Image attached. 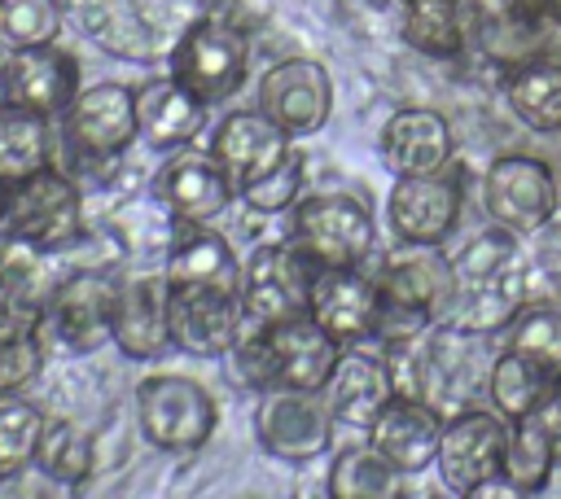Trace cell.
<instances>
[{
	"mask_svg": "<svg viewBox=\"0 0 561 499\" xmlns=\"http://www.w3.org/2000/svg\"><path fill=\"white\" fill-rule=\"evenodd\" d=\"M451 271H456V302L447 324L491 337V333H504L526 311L530 267L517 245V232L500 223L482 228L473 241L460 245V254L451 258Z\"/></svg>",
	"mask_w": 561,
	"mask_h": 499,
	"instance_id": "cell-1",
	"label": "cell"
},
{
	"mask_svg": "<svg viewBox=\"0 0 561 499\" xmlns=\"http://www.w3.org/2000/svg\"><path fill=\"white\" fill-rule=\"evenodd\" d=\"M364 267L373 271L377 293H381V324H377L381 346L416 341L421 333H430L434 324H443L451 315L456 271H451V258L443 254V245H403L399 241L390 254H373Z\"/></svg>",
	"mask_w": 561,
	"mask_h": 499,
	"instance_id": "cell-2",
	"label": "cell"
},
{
	"mask_svg": "<svg viewBox=\"0 0 561 499\" xmlns=\"http://www.w3.org/2000/svg\"><path fill=\"white\" fill-rule=\"evenodd\" d=\"M342 355V341L333 333H324L311 315H289L276 324H250L241 328L237 346L228 350V359L237 363L241 381L263 390H324L329 372Z\"/></svg>",
	"mask_w": 561,
	"mask_h": 499,
	"instance_id": "cell-3",
	"label": "cell"
},
{
	"mask_svg": "<svg viewBox=\"0 0 561 499\" xmlns=\"http://www.w3.org/2000/svg\"><path fill=\"white\" fill-rule=\"evenodd\" d=\"M114 293H118V271L114 267H75L57 276L48 289L35 333L48 355H92L110 341L114 324Z\"/></svg>",
	"mask_w": 561,
	"mask_h": 499,
	"instance_id": "cell-4",
	"label": "cell"
},
{
	"mask_svg": "<svg viewBox=\"0 0 561 499\" xmlns=\"http://www.w3.org/2000/svg\"><path fill=\"white\" fill-rule=\"evenodd\" d=\"M83 232H88L83 193L66 171L44 166V171L9 184L4 219H0L4 241H22L44 254H66Z\"/></svg>",
	"mask_w": 561,
	"mask_h": 499,
	"instance_id": "cell-5",
	"label": "cell"
},
{
	"mask_svg": "<svg viewBox=\"0 0 561 499\" xmlns=\"http://www.w3.org/2000/svg\"><path fill=\"white\" fill-rule=\"evenodd\" d=\"M289 241L320 267H364L377 254V219L355 193H302L289 210Z\"/></svg>",
	"mask_w": 561,
	"mask_h": 499,
	"instance_id": "cell-6",
	"label": "cell"
},
{
	"mask_svg": "<svg viewBox=\"0 0 561 499\" xmlns=\"http://www.w3.org/2000/svg\"><path fill=\"white\" fill-rule=\"evenodd\" d=\"M136 425L158 451H202L219 425V407L197 376L149 372L136 381Z\"/></svg>",
	"mask_w": 561,
	"mask_h": 499,
	"instance_id": "cell-7",
	"label": "cell"
},
{
	"mask_svg": "<svg viewBox=\"0 0 561 499\" xmlns=\"http://www.w3.org/2000/svg\"><path fill=\"white\" fill-rule=\"evenodd\" d=\"M167 66L193 96L215 105L241 92L245 70H250V44L232 22L202 13L171 39Z\"/></svg>",
	"mask_w": 561,
	"mask_h": 499,
	"instance_id": "cell-8",
	"label": "cell"
},
{
	"mask_svg": "<svg viewBox=\"0 0 561 499\" xmlns=\"http://www.w3.org/2000/svg\"><path fill=\"white\" fill-rule=\"evenodd\" d=\"M320 263L302 254L289 236L254 245L241 263V302L250 324H276L289 315H307L311 285H316Z\"/></svg>",
	"mask_w": 561,
	"mask_h": 499,
	"instance_id": "cell-9",
	"label": "cell"
},
{
	"mask_svg": "<svg viewBox=\"0 0 561 499\" xmlns=\"http://www.w3.org/2000/svg\"><path fill=\"white\" fill-rule=\"evenodd\" d=\"M557 175L535 153H500L482 171V210L491 214V223L517 236L543 232L557 214Z\"/></svg>",
	"mask_w": 561,
	"mask_h": 499,
	"instance_id": "cell-10",
	"label": "cell"
},
{
	"mask_svg": "<svg viewBox=\"0 0 561 499\" xmlns=\"http://www.w3.org/2000/svg\"><path fill=\"white\" fill-rule=\"evenodd\" d=\"M333 411L316 390H263L254 407V442L280 464H311L333 446Z\"/></svg>",
	"mask_w": 561,
	"mask_h": 499,
	"instance_id": "cell-11",
	"label": "cell"
},
{
	"mask_svg": "<svg viewBox=\"0 0 561 499\" xmlns=\"http://www.w3.org/2000/svg\"><path fill=\"white\" fill-rule=\"evenodd\" d=\"M167 315H171V346L180 355L224 359L245 328L241 285H171Z\"/></svg>",
	"mask_w": 561,
	"mask_h": 499,
	"instance_id": "cell-12",
	"label": "cell"
},
{
	"mask_svg": "<svg viewBox=\"0 0 561 499\" xmlns=\"http://www.w3.org/2000/svg\"><path fill=\"white\" fill-rule=\"evenodd\" d=\"M504 438H508V420L495 407H460L443 420V438H438V481L451 495L473 499V490L486 477H500L504 464Z\"/></svg>",
	"mask_w": 561,
	"mask_h": 499,
	"instance_id": "cell-13",
	"label": "cell"
},
{
	"mask_svg": "<svg viewBox=\"0 0 561 499\" xmlns=\"http://www.w3.org/2000/svg\"><path fill=\"white\" fill-rule=\"evenodd\" d=\"M259 109L289 140H311L333 118V79L316 57H285L263 70Z\"/></svg>",
	"mask_w": 561,
	"mask_h": 499,
	"instance_id": "cell-14",
	"label": "cell"
},
{
	"mask_svg": "<svg viewBox=\"0 0 561 499\" xmlns=\"http://www.w3.org/2000/svg\"><path fill=\"white\" fill-rule=\"evenodd\" d=\"M61 136L83 162H118L136 140V92L123 83H88L61 114Z\"/></svg>",
	"mask_w": 561,
	"mask_h": 499,
	"instance_id": "cell-15",
	"label": "cell"
},
{
	"mask_svg": "<svg viewBox=\"0 0 561 499\" xmlns=\"http://www.w3.org/2000/svg\"><path fill=\"white\" fill-rule=\"evenodd\" d=\"M167 298H171V285H167V271H162V267L118 271L110 341L118 346L123 359H131V363H153V359L171 346Z\"/></svg>",
	"mask_w": 561,
	"mask_h": 499,
	"instance_id": "cell-16",
	"label": "cell"
},
{
	"mask_svg": "<svg viewBox=\"0 0 561 499\" xmlns=\"http://www.w3.org/2000/svg\"><path fill=\"white\" fill-rule=\"evenodd\" d=\"M153 201L175 223H215L237 201V184L219 166V158L210 149L197 153L193 144H184V149H175L158 166V175H153Z\"/></svg>",
	"mask_w": 561,
	"mask_h": 499,
	"instance_id": "cell-17",
	"label": "cell"
},
{
	"mask_svg": "<svg viewBox=\"0 0 561 499\" xmlns=\"http://www.w3.org/2000/svg\"><path fill=\"white\" fill-rule=\"evenodd\" d=\"M79 61L57 44L35 48H9V61L0 66V92L13 105H26L44 118H61L70 101L79 96Z\"/></svg>",
	"mask_w": 561,
	"mask_h": 499,
	"instance_id": "cell-18",
	"label": "cell"
},
{
	"mask_svg": "<svg viewBox=\"0 0 561 499\" xmlns=\"http://www.w3.org/2000/svg\"><path fill=\"white\" fill-rule=\"evenodd\" d=\"M307 315L333 333L342 346L368 341L377 337L381 324V293L368 267H320L316 285H311V302Z\"/></svg>",
	"mask_w": 561,
	"mask_h": 499,
	"instance_id": "cell-19",
	"label": "cell"
},
{
	"mask_svg": "<svg viewBox=\"0 0 561 499\" xmlns=\"http://www.w3.org/2000/svg\"><path fill=\"white\" fill-rule=\"evenodd\" d=\"M451 153H456V136H451V123L438 109L403 105L381 123L377 158L394 179H403V175H438V171H447Z\"/></svg>",
	"mask_w": 561,
	"mask_h": 499,
	"instance_id": "cell-20",
	"label": "cell"
},
{
	"mask_svg": "<svg viewBox=\"0 0 561 499\" xmlns=\"http://www.w3.org/2000/svg\"><path fill=\"white\" fill-rule=\"evenodd\" d=\"M386 219L403 245H443L460 223V188L438 175H403L386 197Z\"/></svg>",
	"mask_w": 561,
	"mask_h": 499,
	"instance_id": "cell-21",
	"label": "cell"
},
{
	"mask_svg": "<svg viewBox=\"0 0 561 499\" xmlns=\"http://www.w3.org/2000/svg\"><path fill=\"white\" fill-rule=\"evenodd\" d=\"M294 140L263 114V109H232L215 123L210 131V153L219 158V166L232 175L237 193L254 179H263L267 171H276L289 158Z\"/></svg>",
	"mask_w": 561,
	"mask_h": 499,
	"instance_id": "cell-22",
	"label": "cell"
},
{
	"mask_svg": "<svg viewBox=\"0 0 561 499\" xmlns=\"http://www.w3.org/2000/svg\"><path fill=\"white\" fill-rule=\"evenodd\" d=\"M443 411L434 403H425L421 394H394L381 416L368 425V442L408 477L434 468L438 455V438H443Z\"/></svg>",
	"mask_w": 561,
	"mask_h": 499,
	"instance_id": "cell-23",
	"label": "cell"
},
{
	"mask_svg": "<svg viewBox=\"0 0 561 499\" xmlns=\"http://www.w3.org/2000/svg\"><path fill=\"white\" fill-rule=\"evenodd\" d=\"M320 394H324V403H329L337 425L368 429L399 390H394V372H390L386 355L364 350L355 341V346H342V355H337V363L329 372V385Z\"/></svg>",
	"mask_w": 561,
	"mask_h": 499,
	"instance_id": "cell-24",
	"label": "cell"
},
{
	"mask_svg": "<svg viewBox=\"0 0 561 499\" xmlns=\"http://www.w3.org/2000/svg\"><path fill=\"white\" fill-rule=\"evenodd\" d=\"M131 92H136V131L153 153H175L202 136L206 101L193 96L175 74L149 79Z\"/></svg>",
	"mask_w": 561,
	"mask_h": 499,
	"instance_id": "cell-25",
	"label": "cell"
},
{
	"mask_svg": "<svg viewBox=\"0 0 561 499\" xmlns=\"http://www.w3.org/2000/svg\"><path fill=\"white\" fill-rule=\"evenodd\" d=\"M162 271L167 285H241V263L228 236L210 232V223H180L167 236Z\"/></svg>",
	"mask_w": 561,
	"mask_h": 499,
	"instance_id": "cell-26",
	"label": "cell"
},
{
	"mask_svg": "<svg viewBox=\"0 0 561 499\" xmlns=\"http://www.w3.org/2000/svg\"><path fill=\"white\" fill-rule=\"evenodd\" d=\"M504 101L530 131H561V57L539 53L508 66Z\"/></svg>",
	"mask_w": 561,
	"mask_h": 499,
	"instance_id": "cell-27",
	"label": "cell"
},
{
	"mask_svg": "<svg viewBox=\"0 0 561 499\" xmlns=\"http://www.w3.org/2000/svg\"><path fill=\"white\" fill-rule=\"evenodd\" d=\"M557 464H561V455H557V433H552V425L543 420V411H530V416L508 420L500 473L517 486V495H539V490H548Z\"/></svg>",
	"mask_w": 561,
	"mask_h": 499,
	"instance_id": "cell-28",
	"label": "cell"
},
{
	"mask_svg": "<svg viewBox=\"0 0 561 499\" xmlns=\"http://www.w3.org/2000/svg\"><path fill=\"white\" fill-rule=\"evenodd\" d=\"M552 394H557V376L548 368H539L535 359H526L522 350H513V346H504L486 368V398L504 420L539 411Z\"/></svg>",
	"mask_w": 561,
	"mask_h": 499,
	"instance_id": "cell-29",
	"label": "cell"
},
{
	"mask_svg": "<svg viewBox=\"0 0 561 499\" xmlns=\"http://www.w3.org/2000/svg\"><path fill=\"white\" fill-rule=\"evenodd\" d=\"M53 166V118L0 96V179L18 184Z\"/></svg>",
	"mask_w": 561,
	"mask_h": 499,
	"instance_id": "cell-30",
	"label": "cell"
},
{
	"mask_svg": "<svg viewBox=\"0 0 561 499\" xmlns=\"http://www.w3.org/2000/svg\"><path fill=\"white\" fill-rule=\"evenodd\" d=\"M408 473H399L373 442H351L333 455L324 490L333 499H399Z\"/></svg>",
	"mask_w": 561,
	"mask_h": 499,
	"instance_id": "cell-31",
	"label": "cell"
},
{
	"mask_svg": "<svg viewBox=\"0 0 561 499\" xmlns=\"http://www.w3.org/2000/svg\"><path fill=\"white\" fill-rule=\"evenodd\" d=\"M35 468L57 486H83L96 468L92 438L75 420H48L44 438H39V451H35Z\"/></svg>",
	"mask_w": 561,
	"mask_h": 499,
	"instance_id": "cell-32",
	"label": "cell"
},
{
	"mask_svg": "<svg viewBox=\"0 0 561 499\" xmlns=\"http://www.w3.org/2000/svg\"><path fill=\"white\" fill-rule=\"evenodd\" d=\"M44 425H48V416H44L31 398H22V394H0V481L26 473V468L35 464Z\"/></svg>",
	"mask_w": 561,
	"mask_h": 499,
	"instance_id": "cell-33",
	"label": "cell"
},
{
	"mask_svg": "<svg viewBox=\"0 0 561 499\" xmlns=\"http://www.w3.org/2000/svg\"><path fill=\"white\" fill-rule=\"evenodd\" d=\"M44 359H48V350H44L35 324L0 315V394H22L44 372Z\"/></svg>",
	"mask_w": 561,
	"mask_h": 499,
	"instance_id": "cell-34",
	"label": "cell"
},
{
	"mask_svg": "<svg viewBox=\"0 0 561 499\" xmlns=\"http://www.w3.org/2000/svg\"><path fill=\"white\" fill-rule=\"evenodd\" d=\"M66 18L57 0H0V39L9 48L57 44Z\"/></svg>",
	"mask_w": 561,
	"mask_h": 499,
	"instance_id": "cell-35",
	"label": "cell"
},
{
	"mask_svg": "<svg viewBox=\"0 0 561 499\" xmlns=\"http://www.w3.org/2000/svg\"><path fill=\"white\" fill-rule=\"evenodd\" d=\"M508 346L522 350L526 359H535L539 368H548L561 381V306L522 311L508 324Z\"/></svg>",
	"mask_w": 561,
	"mask_h": 499,
	"instance_id": "cell-36",
	"label": "cell"
},
{
	"mask_svg": "<svg viewBox=\"0 0 561 499\" xmlns=\"http://www.w3.org/2000/svg\"><path fill=\"white\" fill-rule=\"evenodd\" d=\"M302 184H307L302 153L289 149V158H285L276 171H267L263 179L245 184V188L237 193V201H241L245 210H254V214H285V210H294V201L302 197Z\"/></svg>",
	"mask_w": 561,
	"mask_h": 499,
	"instance_id": "cell-37",
	"label": "cell"
},
{
	"mask_svg": "<svg viewBox=\"0 0 561 499\" xmlns=\"http://www.w3.org/2000/svg\"><path fill=\"white\" fill-rule=\"evenodd\" d=\"M145 31L153 35H180L193 18H202V0H118Z\"/></svg>",
	"mask_w": 561,
	"mask_h": 499,
	"instance_id": "cell-38",
	"label": "cell"
},
{
	"mask_svg": "<svg viewBox=\"0 0 561 499\" xmlns=\"http://www.w3.org/2000/svg\"><path fill=\"white\" fill-rule=\"evenodd\" d=\"M543 13H548V22L561 31V0H543Z\"/></svg>",
	"mask_w": 561,
	"mask_h": 499,
	"instance_id": "cell-39",
	"label": "cell"
},
{
	"mask_svg": "<svg viewBox=\"0 0 561 499\" xmlns=\"http://www.w3.org/2000/svg\"><path fill=\"white\" fill-rule=\"evenodd\" d=\"M4 197H9V184L0 179V219H4Z\"/></svg>",
	"mask_w": 561,
	"mask_h": 499,
	"instance_id": "cell-40",
	"label": "cell"
},
{
	"mask_svg": "<svg viewBox=\"0 0 561 499\" xmlns=\"http://www.w3.org/2000/svg\"><path fill=\"white\" fill-rule=\"evenodd\" d=\"M557 390H561V381H557Z\"/></svg>",
	"mask_w": 561,
	"mask_h": 499,
	"instance_id": "cell-41",
	"label": "cell"
},
{
	"mask_svg": "<svg viewBox=\"0 0 561 499\" xmlns=\"http://www.w3.org/2000/svg\"><path fill=\"white\" fill-rule=\"evenodd\" d=\"M0 245H4V241H0Z\"/></svg>",
	"mask_w": 561,
	"mask_h": 499,
	"instance_id": "cell-42",
	"label": "cell"
}]
</instances>
